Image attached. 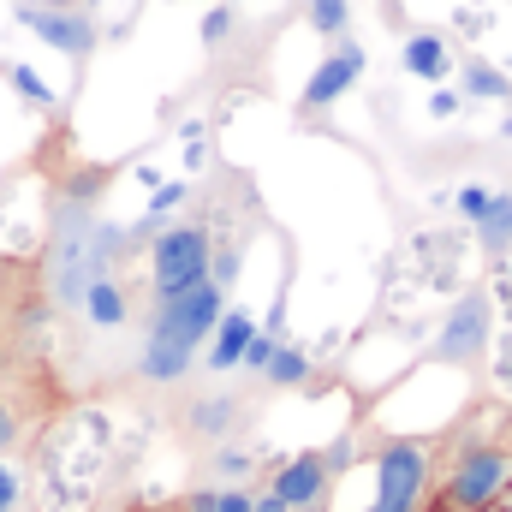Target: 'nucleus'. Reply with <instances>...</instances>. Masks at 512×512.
<instances>
[{"instance_id": "f257e3e1", "label": "nucleus", "mask_w": 512, "mask_h": 512, "mask_svg": "<svg viewBox=\"0 0 512 512\" xmlns=\"http://www.w3.org/2000/svg\"><path fill=\"white\" fill-rule=\"evenodd\" d=\"M512 489V447L507 441H477L447 459L435 477V507L447 512H495L501 495Z\"/></svg>"}, {"instance_id": "f03ea898", "label": "nucleus", "mask_w": 512, "mask_h": 512, "mask_svg": "<svg viewBox=\"0 0 512 512\" xmlns=\"http://www.w3.org/2000/svg\"><path fill=\"white\" fill-rule=\"evenodd\" d=\"M435 477H441V465H435L429 441H411V435L382 441V453H376V495H370L364 512H429L435 507Z\"/></svg>"}, {"instance_id": "7ed1b4c3", "label": "nucleus", "mask_w": 512, "mask_h": 512, "mask_svg": "<svg viewBox=\"0 0 512 512\" xmlns=\"http://www.w3.org/2000/svg\"><path fill=\"white\" fill-rule=\"evenodd\" d=\"M209 256H215V239L209 227L197 221H173L149 239V280H155V298H179L191 286L209 280Z\"/></svg>"}, {"instance_id": "20e7f679", "label": "nucleus", "mask_w": 512, "mask_h": 512, "mask_svg": "<svg viewBox=\"0 0 512 512\" xmlns=\"http://www.w3.org/2000/svg\"><path fill=\"white\" fill-rule=\"evenodd\" d=\"M221 316H227V292H221L215 280H203V286H191V292H179V298H155L149 334H167V340L203 352L209 334L221 328Z\"/></svg>"}, {"instance_id": "39448f33", "label": "nucleus", "mask_w": 512, "mask_h": 512, "mask_svg": "<svg viewBox=\"0 0 512 512\" xmlns=\"http://www.w3.org/2000/svg\"><path fill=\"white\" fill-rule=\"evenodd\" d=\"M489 334H495V304H489L483 286H471V292L447 310V322H441V334H435V358H441V364H477V358L489 352Z\"/></svg>"}, {"instance_id": "423d86ee", "label": "nucleus", "mask_w": 512, "mask_h": 512, "mask_svg": "<svg viewBox=\"0 0 512 512\" xmlns=\"http://www.w3.org/2000/svg\"><path fill=\"white\" fill-rule=\"evenodd\" d=\"M18 24H24L30 36H42L48 48L72 54V60H84V54L96 48V24H90V12H78V6H30V0H18Z\"/></svg>"}, {"instance_id": "0eeeda50", "label": "nucleus", "mask_w": 512, "mask_h": 512, "mask_svg": "<svg viewBox=\"0 0 512 512\" xmlns=\"http://www.w3.org/2000/svg\"><path fill=\"white\" fill-rule=\"evenodd\" d=\"M358 78H364V48H358V42H334V48L322 54V66L310 72V84H304V108H310V114L334 108Z\"/></svg>"}, {"instance_id": "6e6552de", "label": "nucleus", "mask_w": 512, "mask_h": 512, "mask_svg": "<svg viewBox=\"0 0 512 512\" xmlns=\"http://www.w3.org/2000/svg\"><path fill=\"white\" fill-rule=\"evenodd\" d=\"M328 465H322V453H292L274 477H268V495L280 501L286 512H298V507H322L328 501Z\"/></svg>"}, {"instance_id": "1a4fd4ad", "label": "nucleus", "mask_w": 512, "mask_h": 512, "mask_svg": "<svg viewBox=\"0 0 512 512\" xmlns=\"http://www.w3.org/2000/svg\"><path fill=\"white\" fill-rule=\"evenodd\" d=\"M191 364H197V352L179 346V340H167V334H143V346H137V376H143V382H161V387L185 382Z\"/></svg>"}, {"instance_id": "9d476101", "label": "nucleus", "mask_w": 512, "mask_h": 512, "mask_svg": "<svg viewBox=\"0 0 512 512\" xmlns=\"http://www.w3.org/2000/svg\"><path fill=\"white\" fill-rule=\"evenodd\" d=\"M251 340H256L251 310H227V316H221V328L209 334V352H203V364H209L215 376H227V370H239V364H245Z\"/></svg>"}, {"instance_id": "9b49d317", "label": "nucleus", "mask_w": 512, "mask_h": 512, "mask_svg": "<svg viewBox=\"0 0 512 512\" xmlns=\"http://www.w3.org/2000/svg\"><path fill=\"white\" fill-rule=\"evenodd\" d=\"M399 66H405L411 78H423V84H441V78L453 72L447 36H435V30H411V36H405V48H399Z\"/></svg>"}, {"instance_id": "f8f14e48", "label": "nucleus", "mask_w": 512, "mask_h": 512, "mask_svg": "<svg viewBox=\"0 0 512 512\" xmlns=\"http://www.w3.org/2000/svg\"><path fill=\"white\" fill-rule=\"evenodd\" d=\"M84 316H90V328H120L131 316V298H126V286L114 280V274H102V280H90L84 286V304H78Z\"/></svg>"}, {"instance_id": "ddd939ff", "label": "nucleus", "mask_w": 512, "mask_h": 512, "mask_svg": "<svg viewBox=\"0 0 512 512\" xmlns=\"http://www.w3.org/2000/svg\"><path fill=\"white\" fill-rule=\"evenodd\" d=\"M239 417H245V405H239L233 393H215V399H197L185 423H191V435H197V441H227Z\"/></svg>"}, {"instance_id": "4468645a", "label": "nucleus", "mask_w": 512, "mask_h": 512, "mask_svg": "<svg viewBox=\"0 0 512 512\" xmlns=\"http://www.w3.org/2000/svg\"><path fill=\"white\" fill-rule=\"evenodd\" d=\"M465 96H471V102H507L512 78L507 72H495L489 60H471V66H465Z\"/></svg>"}, {"instance_id": "2eb2a0df", "label": "nucleus", "mask_w": 512, "mask_h": 512, "mask_svg": "<svg viewBox=\"0 0 512 512\" xmlns=\"http://www.w3.org/2000/svg\"><path fill=\"white\" fill-rule=\"evenodd\" d=\"M477 239H483V251H507L512 245V191H495L489 215L477 221Z\"/></svg>"}, {"instance_id": "dca6fc26", "label": "nucleus", "mask_w": 512, "mask_h": 512, "mask_svg": "<svg viewBox=\"0 0 512 512\" xmlns=\"http://www.w3.org/2000/svg\"><path fill=\"white\" fill-rule=\"evenodd\" d=\"M268 382H274V387H304V382H310V358H304L298 346H280V352H274V364H268Z\"/></svg>"}, {"instance_id": "f3484780", "label": "nucleus", "mask_w": 512, "mask_h": 512, "mask_svg": "<svg viewBox=\"0 0 512 512\" xmlns=\"http://www.w3.org/2000/svg\"><path fill=\"white\" fill-rule=\"evenodd\" d=\"M185 197H191V191H185V179H167V185H155V197H149V215H143V227H137V233H155V227H161V221H167V215H173Z\"/></svg>"}, {"instance_id": "a211bd4d", "label": "nucleus", "mask_w": 512, "mask_h": 512, "mask_svg": "<svg viewBox=\"0 0 512 512\" xmlns=\"http://www.w3.org/2000/svg\"><path fill=\"white\" fill-rule=\"evenodd\" d=\"M209 471H215L227 489H239V477H251L256 471V453H245V447H221V453L209 459Z\"/></svg>"}, {"instance_id": "6ab92c4d", "label": "nucleus", "mask_w": 512, "mask_h": 512, "mask_svg": "<svg viewBox=\"0 0 512 512\" xmlns=\"http://www.w3.org/2000/svg\"><path fill=\"white\" fill-rule=\"evenodd\" d=\"M6 84H12V90L30 102V108H54V90H48V84H42L30 66H6Z\"/></svg>"}, {"instance_id": "aec40b11", "label": "nucleus", "mask_w": 512, "mask_h": 512, "mask_svg": "<svg viewBox=\"0 0 512 512\" xmlns=\"http://www.w3.org/2000/svg\"><path fill=\"white\" fill-rule=\"evenodd\" d=\"M489 203H495V191H489V185H465V191L453 197V209H459V215H465L471 227H477V221L489 215Z\"/></svg>"}, {"instance_id": "412c9836", "label": "nucleus", "mask_w": 512, "mask_h": 512, "mask_svg": "<svg viewBox=\"0 0 512 512\" xmlns=\"http://www.w3.org/2000/svg\"><path fill=\"white\" fill-rule=\"evenodd\" d=\"M352 459H358V435H352V429H346L334 447H322V465H328V477H346V471H352Z\"/></svg>"}, {"instance_id": "4be33fe9", "label": "nucleus", "mask_w": 512, "mask_h": 512, "mask_svg": "<svg viewBox=\"0 0 512 512\" xmlns=\"http://www.w3.org/2000/svg\"><path fill=\"white\" fill-rule=\"evenodd\" d=\"M274 352H280V340L256 328V340H251V352H245V364H239V370H251V376H268V364H274Z\"/></svg>"}, {"instance_id": "5701e85b", "label": "nucleus", "mask_w": 512, "mask_h": 512, "mask_svg": "<svg viewBox=\"0 0 512 512\" xmlns=\"http://www.w3.org/2000/svg\"><path fill=\"white\" fill-rule=\"evenodd\" d=\"M227 36H233V6H209V12H203V42L221 48Z\"/></svg>"}, {"instance_id": "b1692460", "label": "nucleus", "mask_w": 512, "mask_h": 512, "mask_svg": "<svg viewBox=\"0 0 512 512\" xmlns=\"http://www.w3.org/2000/svg\"><path fill=\"white\" fill-rule=\"evenodd\" d=\"M18 501H24V477L0 459V512H18Z\"/></svg>"}, {"instance_id": "393cba45", "label": "nucleus", "mask_w": 512, "mask_h": 512, "mask_svg": "<svg viewBox=\"0 0 512 512\" xmlns=\"http://www.w3.org/2000/svg\"><path fill=\"white\" fill-rule=\"evenodd\" d=\"M209 280L227 292V286L239 280V251H215V256H209Z\"/></svg>"}, {"instance_id": "a878e982", "label": "nucleus", "mask_w": 512, "mask_h": 512, "mask_svg": "<svg viewBox=\"0 0 512 512\" xmlns=\"http://www.w3.org/2000/svg\"><path fill=\"white\" fill-rule=\"evenodd\" d=\"M215 512H256V495L239 483V489H221V501H215Z\"/></svg>"}, {"instance_id": "bb28decb", "label": "nucleus", "mask_w": 512, "mask_h": 512, "mask_svg": "<svg viewBox=\"0 0 512 512\" xmlns=\"http://www.w3.org/2000/svg\"><path fill=\"white\" fill-rule=\"evenodd\" d=\"M453 114H459V96L453 90H435L429 96V120H453Z\"/></svg>"}, {"instance_id": "cd10ccee", "label": "nucleus", "mask_w": 512, "mask_h": 512, "mask_svg": "<svg viewBox=\"0 0 512 512\" xmlns=\"http://www.w3.org/2000/svg\"><path fill=\"white\" fill-rule=\"evenodd\" d=\"M215 501H221V489H197V495L179 501V512H215Z\"/></svg>"}, {"instance_id": "c85d7f7f", "label": "nucleus", "mask_w": 512, "mask_h": 512, "mask_svg": "<svg viewBox=\"0 0 512 512\" xmlns=\"http://www.w3.org/2000/svg\"><path fill=\"white\" fill-rule=\"evenodd\" d=\"M12 441H18V411H12V405L0 399V453H6Z\"/></svg>"}, {"instance_id": "c756f323", "label": "nucleus", "mask_w": 512, "mask_h": 512, "mask_svg": "<svg viewBox=\"0 0 512 512\" xmlns=\"http://www.w3.org/2000/svg\"><path fill=\"white\" fill-rule=\"evenodd\" d=\"M90 512H131V507H126V501H96Z\"/></svg>"}, {"instance_id": "7c9ffc66", "label": "nucleus", "mask_w": 512, "mask_h": 512, "mask_svg": "<svg viewBox=\"0 0 512 512\" xmlns=\"http://www.w3.org/2000/svg\"><path fill=\"white\" fill-rule=\"evenodd\" d=\"M501 512H512V489H507V495H501Z\"/></svg>"}, {"instance_id": "2f4dec72", "label": "nucleus", "mask_w": 512, "mask_h": 512, "mask_svg": "<svg viewBox=\"0 0 512 512\" xmlns=\"http://www.w3.org/2000/svg\"><path fill=\"white\" fill-rule=\"evenodd\" d=\"M507 447H512V411H507Z\"/></svg>"}, {"instance_id": "473e14b6", "label": "nucleus", "mask_w": 512, "mask_h": 512, "mask_svg": "<svg viewBox=\"0 0 512 512\" xmlns=\"http://www.w3.org/2000/svg\"><path fill=\"white\" fill-rule=\"evenodd\" d=\"M298 512H328V507H298Z\"/></svg>"}, {"instance_id": "72a5a7b5", "label": "nucleus", "mask_w": 512, "mask_h": 512, "mask_svg": "<svg viewBox=\"0 0 512 512\" xmlns=\"http://www.w3.org/2000/svg\"><path fill=\"white\" fill-rule=\"evenodd\" d=\"M429 512H447V507H429Z\"/></svg>"}]
</instances>
